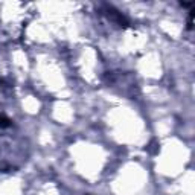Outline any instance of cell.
Instances as JSON below:
<instances>
[{
  "mask_svg": "<svg viewBox=\"0 0 195 195\" xmlns=\"http://www.w3.org/2000/svg\"><path fill=\"white\" fill-rule=\"evenodd\" d=\"M8 125H9V119L0 117V127H8Z\"/></svg>",
  "mask_w": 195,
  "mask_h": 195,
  "instance_id": "obj_1",
  "label": "cell"
}]
</instances>
